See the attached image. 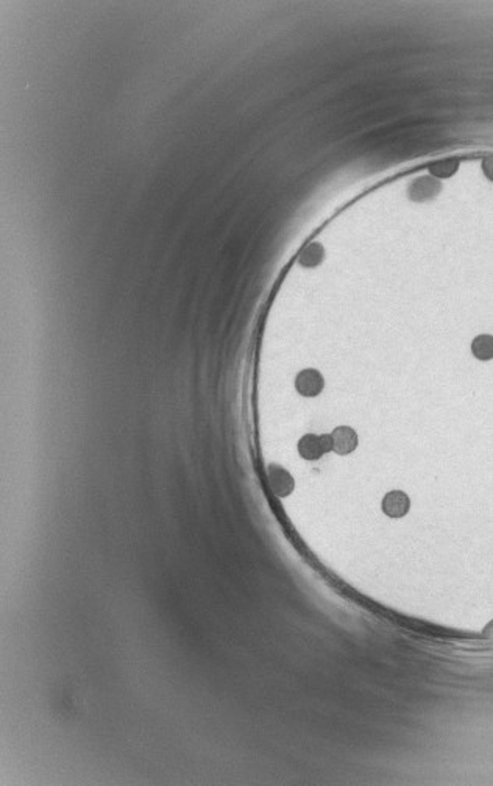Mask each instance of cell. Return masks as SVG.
Returning a JSON list of instances; mask_svg holds the SVG:
<instances>
[{
    "instance_id": "obj_2",
    "label": "cell",
    "mask_w": 493,
    "mask_h": 786,
    "mask_svg": "<svg viewBox=\"0 0 493 786\" xmlns=\"http://www.w3.org/2000/svg\"><path fill=\"white\" fill-rule=\"evenodd\" d=\"M267 479L272 491L279 498L289 496L294 491V478L289 471H286L282 467H270L267 471Z\"/></svg>"
},
{
    "instance_id": "obj_4",
    "label": "cell",
    "mask_w": 493,
    "mask_h": 786,
    "mask_svg": "<svg viewBox=\"0 0 493 786\" xmlns=\"http://www.w3.org/2000/svg\"><path fill=\"white\" fill-rule=\"evenodd\" d=\"M411 508V500L403 491L393 490L389 491L383 500V512L390 518L405 517Z\"/></svg>"
},
{
    "instance_id": "obj_1",
    "label": "cell",
    "mask_w": 493,
    "mask_h": 786,
    "mask_svg": "<svg viewBox=\"0 0 493 786\" xmlns=\"http://www.w3.org/2000/svg\"><path fill=\"white\" fill-rule=\"evenodd\" d=\"M325 387V380L320 372H317L314 368H306L297 375L295 380V389L301 397L313 398L320 395Z\"/></svg>"
},
{
    "instance_id": "obj_3",
    "label": "cell",
    "mask_w": 493,
    "mask_h": 786,
    "mask_svg": "<svg viewBox=\"0 0 493 786\" xmlns=\"http://www.w3.org/2000/svg\"><path fill=\"white\" fill-rule=\"evenodd\" d=\"M330 435L332 440V451H336L340 456L350 454L358 447V434L352 428L339 426Z\"/></svg>"
},
{
    "instance_id": "obj_5",
    "label": "cell",
    "mask_w": 493,
    "mask_h": 786,
    "mask_svg": "<svg viewBox=\"0 0 493 786\" xmlns=\"http://www.w3.org/2000/svg\"><path fill=\"white\" fill-rule=\"evenodd\" d=\"M298 452L303 459L306 460H317L325 454V448L322 445L320 437L315 434H306L301 437L298 442Z\"/></svg>"
},
{
    "instance_id": "obj_7",
    "label": "cell",
    "mask_w": 493,
    "mask_h": 786,
    "mask_svg": "<svg viewBox=\"0 0 493 786\" xmlns=\"http://www.w3.org/2000/svg\"><path fill=\"white\" fill-rule=\"evenodd\" d=\"M458 169H459L458 160H443L429 165L431 175H434L436 178H450L458 172Z\"/></svg>"
},
{
    "instance_id": "obj_8",
    "label": "cell",
    "mask_w": 493,
    "mask_h": 786,
    "mask_svg": "<svg viewBox=\"0 0 493 786\" xmlns=\"http://www.w3.org/2000/svg\"><path fill=\"white\" fill-rule=\"evenodd\" d=\"M439 187H441V184L437 181L423 178L419 180V183H415V186L412 187V194L417 200H424L427 196L434 195L439 191Z\"/></svg>"
},
{
    "instance_id": "obj_6",
    "label": "cell",
    "mask_w": 493,
    "mask_h": 786,
    "mask_svg": "<svg viewBox=\"0 0 493 786\" xmlns=\"http://www.w3.org/2000/svg\"><path fill=\"white\" fill-rule=\"evenodd\" d=\"M472 353L473 356L480 360L493 359V336L490 334L477 336L472 344Z\"/></svg>"
},
{
    "instance_id": "obj_9",
    "label": "cell",
    "mask_w": 493,
    "mask_h": 786,
    "mask_svg": "<svg viewBox=\"0 0 493 786\" xmlns=\"http://www.w3.org/2000/svg\"><path fill=\"white\" fill-rule=\"evenodd\" d=\"M482 169H484L485 175H487V178H490L493 181V155L485 158L484 163H482Z\"/></svg>"
}]
</instances>
